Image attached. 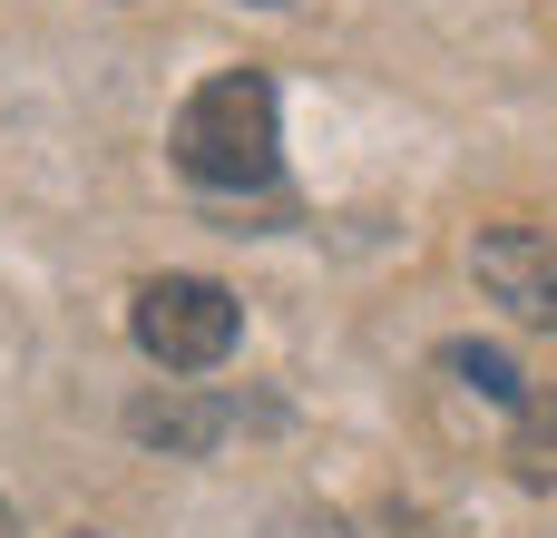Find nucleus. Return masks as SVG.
I'll return each mask as SVG.
<instances>
[{"label":"nucleus","mask_w":557,"mask_h":538,"mask_svg":"<svg viewBox=\"0 0 557 538\" xmlns=\"http://www.w3.org/2000/svg\"><path fill=\"white\" fill-rule=\"evenodd\" d=\"M284 127H274V78L264 69H215L186 108H176V167L196 186H274Z\"/></svg>","instance_id":"nucleus-1"},{"label":"nucleus","mask_w":557,"mask_h":538,"mask_svg":"<svg viewBox=\"0 0 557 538\" xmlns=\"http://www.w3.org/2000/svg\"><path fill=\"white\" fill-rule=\"evenodd\" d=\"M127 333L157 372H215L245 343V304L215 274H147L137 304H127Z\"/></svg>","instance_id":"nucleus-2"},{"label":"nucleus","mask_w":557,"mask_h":538,"mask_svg":"<svg viewBox=\"0 0 557 538\" xmlns=\"http://www.w3.org/2000/svg\"><path fill=\"white\" fill-rule=\"evenodd\" d=\"M470 274H480V294H490L499 314L557 333V235H539V225H490V235L470 245Z\"/></svg>","instance_id":"nucleus-3"},{"label":"nucleus","mask_w":557,"mask_h":538,"mask_svg":"<svg viewBox=\"0 0 557 538\" xmlns=\"http://www.w3.org/2000/svg\"><path fill=\"white\" fill-rule=\"evenodd\" d=\"M225 421H235V412H225V402H196V392H166V402H137V412H127V431H137L147 451H176V461L215 451Z\"/></svg>","instance_id":"nucleus-4"},{"label":"nucleus","mask_w":557,"mask_h":538,"mask_svg":"<svg viewBox=\"0 0 557 538\" xmlns=\"http://www.w3.org/2000/svg\"><path fill=\"white\" fill-rule=\"evenodd\" d=\"M509 470L529 490H557V392H529L519 421H509Z\"/></svg>","instance_id":"nucleus-5"},{"label":"nucleus","mask_w":557,"mask_h":538,"mask_svg":"<svg viewBox=\"0 0 557 538\" xmlns=\"http://www.w3.org/2000/svg\"><path fill=\"white\" fill-rule=\"evenodd\" d=\"M450 372H460L470 392H490V402H529V392H519V363L490 353V343H450Z\"/></svg>","instance_id":"nucleus-6"},{"label":"nucleus","mask_w":557,"mask_h":538,"mask_svg":"<svg viewBox=\"0 0 557 538\" xmlns=\"http://www.w3.org/2000/svg\"><path fill=\"white\" fill-rule=\"evenodd\" d=\"M0 538H20V519H10V500H0Z\"/></svg>","instance_id":"nucleus-7"},{"label":"nucleus","mask_w":557,"mask_h":538,"mask_svg":"<svg viewBox=\"0 0 557 538\" xmlns=\"http://www.w3.org/2000/svg\"><path fill=\"white\" fill-rule=\"evenodd\" d=\"M255 10H284V0H255Z\"/></svg>","instance_id":"nucleus-8"}]
</instances>
